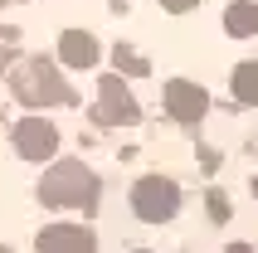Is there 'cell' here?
I'll list each match as a JSON object with an SVG mask.
<instances>
[{
    "label": "cell",
    "instance_id": "5bb4252c",
    "mask_svg": "<svg viewBox=\"0 0 258 253\" xmlns=\"http://www.w3.org/2000/svg\"><path fill=\"white\" fill-rule=\"evenodd\" d=\"M0 253H10V248H0Z\"/></svg>",
    "mask_w": 258,
    "mask_h": 253
},
{
    "label": "cell",
    "instance_id": "277c9868",
    "mask_svg": "<svg viewBox=\"0 0 258 253\" xmlns=\"http://www.w3.org/2000/svg\"><path fill=\"white\" fill-rule=\"evenodd\" d=\"M132 205H137V214L142 219H171L175 205H180V195H175L171 180H161V175H146V180H137V190H132Z\"/></svg>",
    "mask_w": 258,
    "mask_h": 253
},
{
    "label": "cell",
    "instance_id": "8992f818",
    "mask_svg": "<svg viewBox=\"0 0 258 253\" xmlns=\"http://www.w3.org/2000/svg\"><path fill=\"white\" fill-rule=\"evenodd\" d=\"M166 107H171L180 122H200L210 112V93L200 83H185V78H171L166 83Z\"/></svg>",
    "mask_w": 258,
    "mask_h": 253
},
{
    "label": "cell",
    "instance_id": "52a82bcc",
    "mask_svg": "<svg viewBox=\"0 0 258 253\" xmlns=\"http://www.w3.org/2000/svg\"><path fill=\"white\" fill-rule=\"evenodd\" d=\"M39 253H93V234L78 224H54L39 234Z\"/></svg>",
    "mask_w": 258,
    "mask_h": 253
},
{
    "label": "cell",
    "instance_id": "5b68a950",
    "mask_svg": "<svg viewBox=\"0 0 258 253\" xmlns=\"http://www.w3.org/2000/svg\"><path fill=\"white\" fill-rule=\"evenodd\" d=\"M15 151L25 156V161H49V156L58 151L54 122H44V117H25V122L15 126Z\"/></svg>",
    "mask_w": 258,
    "mask_h": 253
},
{
    "label": "cell",
    "instance_id": "7a4b0ae2",
    "mask_svg": "<svg viewBox=\"0 0 258 253\" xmlns=\"http://www.w3.org/2000/svg\"><path fill=\"white\" fill-rule=\"evenodd\" d=\"M44 205H73V210H93L98 205V175L78 161H58L49 175L39 180Z\"/></svg>",
    "mask_w": 258,
    "mask_h": 253
},
{
    "label": "cell",
    "instance_id": "ba28073f",
    "mask_svg": "<svg viewBox=\"0 0 258 253\" xmlns=\"http://www.w3.org/2000/svg\"><path fill=\"white\" fill-rule=\"evenodd\" d=\"M58 58H63L69 69H93V64H98V39L83 34V29H69V34L58 39Z\"/></svg>",
    "mask_w": 258,
    "mask_h": 253
},
{
    "label": "cell",
    "instance_id": "6da1fadb",
    "mask_svg": "<svg viewBox=\"0 0 258 253\" xmlns=\"http://www.w3.org/2000/svg\"><path fill=\"white\" fill-rule=\"evenodd\" d=\"M10 93L25 102V107H54V102H69L73 98L69 83H63V73H58L44 54L25 58V64L10 73Z\"/></svg>",
    "mask_w": 258,
    "mask_h": 253
},
{
    "label": "cell",
    "instance_id": "30bf717a",
    "mask_svg": "<svg viewBox=\"0 0 258 253\" xmlns=\"http://www.w3.org/2000/svg\"><path fill=\"white\" fill-rule=\"evenodd\" d=\"M229 88H234V98H239V102L258 107V64H239L234 78H229Z\"/></svg>",
    "mask_w": 258,
    "mask_h": 253
},
{
    "label": "cell",
    "instance_id": "4fadbf2b",
    "mask_svg": "<svg viewBox=\"0 0 258 253\" xmlns=\"http://www.w3.org/2000/svg\"><path fill=\"white\" fill-rule=\"evenodd\" d=\"M10 69V49H5V44H0V73Z\"/></svg>",
    "mask_w": 258,
    "mask_h": 253
},
{
    "label": "cell",
    "instance_id": "8fae6325",
    "mask_svg": "<svg viewBox=\"0 0 258 253\" xmlns=\"http://www.w3.org/2000/svg\"><path fill=\"white\" fill-rule=\"evenodd\" d=\"M117 69H132V73H151V69H146V58L142 54H132V49H122V44H117Z\"/></svg>",
    "mask_w": 258,
    "mask_h": 253
},
{
    "label": "cell",
    "instance_id": "7c38bea8",
    "mask_svg": "<svg viewBox=\"0 0 258 253\" xmlns=\"http://www.w3.org/2000/svg\"><path fill=\"white\" fill-rule=\"evenodd\" d=\"M161 5H166V10H175V15H180V10H190L195 0H161Z\"/></svg>",
    "mask_w": 258,
    "mask_h": 253
},
{
    "label": "cell",
    "instance_id": "3957f363",
    "mask_svg": "<svg viewBox=\"0 0 258 253\" xmlns=\"http://www.w3.org/2000/svg\"><path fill=\"white\" fill-rule=\"evenodd\" d=\"M137 117H142V107H137V98L122 88V78H117V73H102V83H98V122L102 126H132Z\"/></svg>",
    "mask_w": 258,
    "mask_h": 253
},
{
    "label": "cell",
    "instance_id": "9c48e42d",
    "mask_svg": "<svg viewBox=\"0 0 258 253\" xmlns=\"http://www.w3.org/2000/svg\"><path fill=\"white\" fill-rule=\"evenodd\" d=\"M224 29H229L234 39H248V34H258V5H248V0L229 5V10H224Z\"/></svg>",
    "mask_w": 258,
    "mask_h": 253
}]
</instances>
